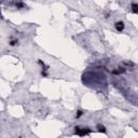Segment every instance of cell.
Returning a JSON list of instances; mask_svg holds the SVG:
<instances>
[{"instance_id": "obj_1", "label": "cell", "mask_w": 138, "mask_h": 138, "mask_svg": "<svg viewBox=\"0 0 138 138\" xmlns=\"http://www.w3.org/2000/svg\"><path fill=\"white\" fill-rule=\"evenodd\" d=\"M91 133V130L90 128H80V127H76V134L80 135V136H85V135L90 134Z\"/></svg>"}, {"instance_id": "obj_2", "label": "cell", "mask_w": 138, "mask_h": 138, "mask_svg": "<svg viewBox=\"0 0 138 138\" xmlns=\"http://www.w3.org/2000/svg\"><path fill=\"white\" fill-rule=\"evenodd\" d=\"M114 26H116V29L118 31H122L124 29V23L123 22H117Z\"/></svg>"}, {"instance_id": "obj_3", "label": "cell", "mask_w": 138, "mask_h": 138, "mask_svg": "<svg viewBox=\"0 0 138 138\" xmlns=\"http://www.w3.org/2000/svg\"><path fill=\"white\" fill-rule=\"evenodd\" d=\"M97 130L99 131L100 133H106V127L105 126H103L102 124H98L97 125Z\"/></svg>"}, {"instance_id": "obj_4", "label": "cell", "mask_w": 138, "mask_h": 138, "mask_svg": "<svg viewBox=\"0 0 138 138\" xmlns=\"http://www.w3.org/2000/svg\"><path fill=\"white\" fill-rule=\"evenodd\" d=\"M132 11H133V13H135V14L138 13V6H137L136 3H133L132 4Z\"/></svg>"}, {"instance_id": "obj_5", "label": "cell", "mask_w": 138, "mask_h": 138, "mask_svg": "<svg viewBox=\"0 0 138 138\" xmlns=\"http://www.w3.org/2000/svg\"><path fill=\"white\" fill-rule=\"evenodd\" d=\"M15 4H16V7L18 9H21V8H24V3H23L21 0H17L16 2H15Z\"/></svg>"}, {"instance_id": "obj_6", "label": "cell", "mask_w": 138, "mask_h": 138, "mask_svg": "<svg viewBox=\"0 0 138 138\" xmlns=\"http://www.w3.org/2000/svg\"><path fill=\"white\" fill-rule=\"evenodd\" d=\"M82 114H83V112H82L81 110H78V111H77V118H80Z\"/></svg>"}, {"instance_id": "obj_7", "label": "cell", "mask_w": 138, "mask_h": 138, "mask_svg": "<svg viewBox=\"0 0 138 138\" xmlns=\"http://www.w3.org/2000/svg\"><path fill=\"white\" fill-rule=\"evenodd\" d=\"M38 63H39V65H41L43 68H45V65H44V63H43L42 61H38Z\"/></svg>"}, {"instance_id": "obj_8", "label": "cell", "mask_w": 138, "mask_h": 138, "mask_svg": "<svg viewBox=\"0 0 138 138\" xmlns=\"http://www.w3.org/2000/svg\"><path fill=\"white\" fill-rule=\"evenodd\" d=\"M16 43H17V40H12V41H11L10 44H11V45H15Z\"/></svg>"}, {"instance_id": "obj_9", "label": "cell", "mask_w": 138, "mask_h": 138, "mask_svg": "<svg viewBox=\"0 0 138 138\" xmlns=\"http://www.w3.org/2000/svg\"><path fill=\"white\" fill-rule=\"evenodd\" d=\"M42 76H43V77H47V76H48V73H47V71H45V69H43V70H42Z\"/></svg>"}]
</instances>
